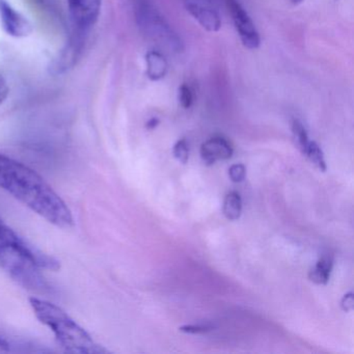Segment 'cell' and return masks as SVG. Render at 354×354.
Segmentation results:
<instances>
[{
    "label": "cell",
    "mask_w": 354,
    "mask_h": 354,
    "mask_svg": "<svg viewBox=\"0 0 354 354\" xmlns=\"http://www.w3.org/2000/svg\"><path fill=\"white\" fill-rule=\"evenodd\" d=\"M0 189L61 229L74 225L73 215L65 201L28 165L0 153Z\"/></svg>",
    "instance_id": "6da1fadb"
},
{
    "label": "cell",
    "mask_w": 354,
    "mask_h": 354,
    "mask_svg": "<svg viewBox=\"0 0 354 354\" xmlns=\"http://www.w3.org/2000/svg\"><path fill=\"white\" fill-rule=\"evenodd\" d=\"M0 268L24 289L43 293L49 288L43 270H59L61 264L20 237L0 216Z\"/></svg>",
    "instance_id": "7a4b0ae2"
},
{
    "label": "cell",
    "mask_w": 354,
    "mask_h": 354,
    "mask_svg": "<svg viewBox=\"0 0 354 354\" xmlns=\"http://www.w3.org/2000/svg\"><path fill=\"white\" fill-rule=\"evenodd\" d=\"M30 304L35 316L53 331L64 351L72 354L109 353V350L96 343L86 329L57 304L38 297H30Z\"/></svg>",
    "instance_id": "3957f363"
},
{
    "label": "cell",
    "mask_w": 354,
    "mask_h": 354,
    "mask_svg": "<svg viewBox=\"0 0 354 354\" xmlns=\"http://www.w3.org/2000/svg\"><path fill=\"white\" fill-rule=\"evenodd\" d=\"M138 19L145 34L157 45L169 53H181L183 51L184 45L179 35L154 6L149 3H140Z\"/></svg>",
    "instance_id": "277c9868"
},
{
    "label": "cell",
    "mask_w": 354,
    "mask_h": 354,
    "mask_svg": "<svg viewBox=\"0 0 354 354\" xmlns=\"http://www.w3.org/2000/svg\"><path fill=\"white\" fill-rule=\"evenodd\" d=\"M227 5L242 44L250 50L258 49L261 44L260 35L248 12L237 0H227Z\"/></svg>",
    "instance_id": "5b68a950"
},
{
    "label": "cell",
    "mask_w": 354,
    "mask_h": 354,
    "mask_svg": "<svg viewBox=\"0 0 354 354\" xmlns=\"http://www.w3.org/2000/svg\"><path fill=\"white\" fill-rule=\"evenodd\" d=\"M0 24L5 32L14 38H26L34 30L32 22L8 0H0Z\"/></svg>",
    "instance_id": "8992f818"
},
{
    "label": "cell",
    "mask_w": 354,
    "mask_h": 354,
    "mask_svg": "<svg viewBox=\"0 0 354 354\" xmlns=\"http://www.w3.org/2000/svg\"><path fill=\"white\" fill-rule=\"evenodd\" d=\"M188 13L207 32H216L221 30V19L212 0H184Z\"/></svg>",
    "instance_id": "52a82bcc"
},
{
    "label": "cell",
    "mask_w": 354,
    "mask_h": 354,
    "mask_svg": "<svg viewBox=\"0 0 354 354\" xmlns=\"http://www.w3.org/2000/svg\"><path fill=\"white\" fill-rule=\"evenodd\" d=\"M70 15L80 30H86L98 21L102 0H67Z\"/></svg>",
    "instance_id": "ba28073f"
},
{
    "label": "cell",
    "mask_w": 354,
    "mask_h": 354,
    "mask_svg": "<svg viewBox=\"0 0 354 354\" xmlns=\"http://www.w3.org/2000/svg\"><path fill=\"white\" fill-rule=\"evenodd\" d=\"M201 155L206 165H214L217 161L227 160L231 158L233 155V148L225 138L214 136L202 145Z\"/></svg>",
    "instance_id": "9c48e42d"
},
{
    "label": "cell",
    "mask_w": 354,
    "mask_h": 354,
    "mask_svg": "<svg viewBox=\"0 0 354 354\" xmlns=\"http://www.w3.org/2000/svg\"><path fill=\"white\" fill-rule=\"evenodd\" d=\"M147 76L153 82H158L167 76L169 63L162 53L152 50L147 53Z\"/></svg>",
    "instance_id": "30bf717a"
},
{
    "label": "cell",
    "mask_w": 354,
    "mask_h": 354,
    "mask_svg": "<svg viewBox=\"0 0 354 354\" xmlns=\"http://www.w3.org/2000/svg\"><path fill=\"white\" fill-rule=\"evenodd\" d=\"M331 269H333V259L326 256L323 257L318 261L316 266L310 271L308 277L317 285H326L330 277Z\"/></svg>",
    "instance_id": "8fae6325"
},
{
    "label": "cell",
    "mask_w": 354,
    "mask_h": 354,
    "mask_svg": "<svg viewBox=\"0 0 354 354\" xmlns=\"http://www.w3.org/2000/svg\"><path fill=\"white\" fill-rule=\"evenodd\" d=\"M223 214L230 221L239 218L242 211V201L239 194L232 192L225 196L223 202Z\"/></svg>",
    "instance_id": "7c38bea8"
},
{
    "label": "cell",
    "mask_w": 354,
    "mask_h": 354,
    "mask_svg": "<svg viewBox=\"0 0 354 354\" xmlns=\"http://www.w3.org/2000/svg\"><path fill=\"white\" fill-rule=\"evenodd\" d=\"M292 133H293L294 142H295L296 147L299 149L300 152L304 154L306 152V147H308L310 140H308V132H306V127L299 120H294L292 122Z\"/></svg>",
    "instance_id": "4fadbf2b"
},
{
    "label": "cell",
    "mask_w": 354,
    "mask_h": 354,
    "mask_svg": "<svg viewBox=\"0 0 354 354\" xmlns=\"http://www.w3.org/2000/svg\"><path fill=\"white\" fill-rule=\"evenodd\" d=\"M304 155H306L310 159V162L315 167H318L321 171H326L327 167L326 162H325L324 155H323L322 150H321L320 147L318 146L316 142H310V140Z\"/></svg>",
    "instance_id": "5bb4252c"
},
{
    "label": "cell",
    "mask_w": 354,
    "mask_h": 354,
    "mask_svg": "<svg viewBox=\"0 0 354 354\" xmlns=\"http://www.w3.org/2000/svg\"><path fill=\"white\" fill-rule=\"evenodd\" d=\"M174 156L182 163H186L189 158V149L185 140H180L174 146Z\"/></svg>",
    "instance_id": "9a60e30c"
},
{
    "label": "cell",
    "mask_w": 354,
    "mask_h": 354,
    "mask_svg": "<svg viewBox=\"0 0 354 354\" xmlns=\"http://www.w3.org/2000/svg\"><path fill=\"white\" fill-rule=\"evenodd\" d=\"M179 102L185 109H190L194 103V93L187 84H182L179 88Z\"/></svg>",
    "instance_id": "2e32d148"
},
{
    "label": "cell",
    "mask_w": 354,
    "mask_h": 354,
    "mask_svg": "<svg viewBox=\"0 0 354 354\" xmlns=\"http://www.w3.org/2000/svg\"><path fill=\"white\" fill-rule=\"evenodd\" d=\"M246 169L243 165H234L230 167L229 176L232 181L240 183L245 179Z\"/></svg>",
    "instance_id": "e0dca14e"
},
{
    "label": "cell",
    "mask_w": 354,
    "mask_h": 354,
    "mask_svg": "<svg viewBox=\"0 0 354 354\" xmlns=\"http://www.w3.org/2000/svg\"><path fill=\"white\" fill-rule=\"evenodd\" d=\"M179 329L182 333L196 335V333H204L210 331L212 327L207 326V325H184V326L180 327Z\"/></svg>",
    "instance_id": "ac0fdd59"
},
{
    "label": "cell",
    "mask_w": 354,
    "mask_h": 354,
    "mask_svg": "<svg viewBox=\"0 0 354 354\" xmlns=\"http://www.w3.org/2000/svg\"><path fill=\"white\" fill-rule=\"evenodd\" d=\"M341 306L345 312H350V310H353L354 297L352 292H350V293L346 294V295L344 296L343 299H342L341 301Z\"/></svg>",
    "instance_id": "d6986e66"
},
{
    "label": "cell",
    "mask_w": 354,
    "mask_h": 354,
    "mask_svg": "<svg viewBox=\"0 0 354 354\" xmlns=\"http://www.w3.org/2000/svg\"><path fill=\"white\" fill-rule=\"evenodd\" d=\"M10 88L5 78L0 75V104L5 102L6 99L9 96Z\"/></svg>",
    "instance_id": "ffe728a7"
},
{
    "label": "cell",
    "mask_w": 354,
    "mask_h": 354,
    "mask_svg": "<svg viewBox=\"0 0 354 354\" xmlns=\"http://www.w3.org/2000/svg\"><path fill=\"white\" fill-rule=\"evenodd\" d=\"M158 124L159 120L156 119V118H152V119L147 123V128H148V129H155V128L158 126Z\"/></svg>",
    "instance_id": "44dd1931"
},
{
    "label": "cell",
    "mask_w": 354,
    "mask_h": 354,
    "mask_svg": "<svg viewBox=\"0 0 354 354\" xmlns=\"http://www.w3.org/2000/svg\"><path fill=\"white\" fill-rule=\"evenodd\" d=\"M289 1L292 5L297 6L299 5V3H301L304 0H289Z\"/></svg>",
    "instance_id": "7402d4cb"
}]
</instances>
